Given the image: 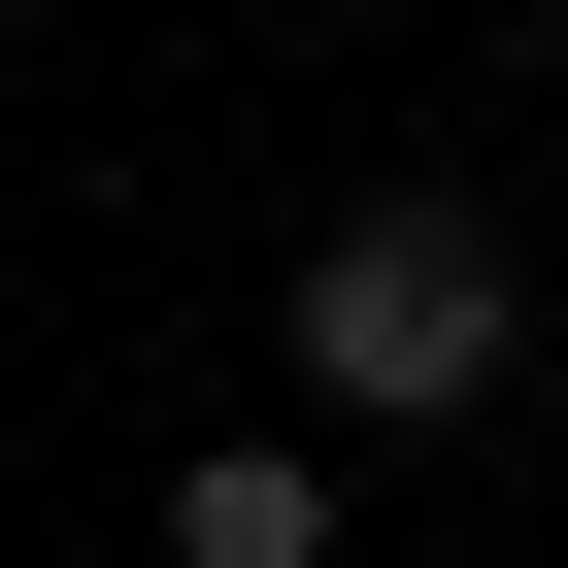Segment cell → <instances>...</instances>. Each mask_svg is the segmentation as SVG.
Returning <instances> with one entry per match:
<instances>
[{"label":"cell","instance_id":"obj_1","mask_svg":"<svg viewBox=\"0 0 568 568\" xmlns=\"http://www.w3.org/2000/svg\"><path fill=\"white\" fill-rule=\"evenodd\" d=\"M267 335H302V435H468L535 368V267H501V201H335Z\"/></svg>","mask_w":568,"mask_h":568},{"label":"cell","instance_id":"obj_2","mask_svg":"<svg viewBox=\"0 0 568 568\" xmlns=\"http://www.w3.org/2000/svg\"><path fill=\"white\" fill-rule=\"evenodd\" d=\"M168 568H335V435H201L168 468Z\"/></svg>","mask_w":568,"mask_h":568}]
</instances>
